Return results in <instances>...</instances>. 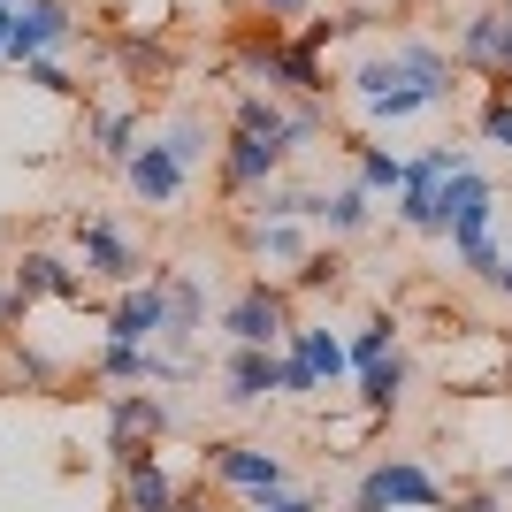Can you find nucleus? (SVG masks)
I'll return each instance as SVG.
<instances>
[{
  "label": "nucleus",
  "mask_w": 512,
  "mask_h": 512,
  "mask_svg": "<svg viewBox=\"0 0 512 512\" xmlns=\"http://www.w3.org/2000/svg\"><path fill=\"white\" fill-rule=\"evenodd\" d=\"M299 207L314 214L329 237H360L367 222H375V199H367L360 184H337V192H299Z\"/></svg>",
  "instance_id": "4468645a"
},
{
  "label": "nucleus",
  "mask_w": 512,
  "mask_h": 512,
  "mask_svg": "<svg viewBox=\"0 0 512 512\" xmlns=\"http://www.w3.org/2000/svg\"><path fill=\"white\" fill-rule=\"evenodd\" d=\"M245 245H253L260 260H291V268H299V260L314 253V245H306V230H299V222H253V230H245Z\"/></svg>",
  "instance_id": "393cba45"
},
{
  "label": "nucleus",
  "mask_w": 512,
  "mask_h": 512,
  "mask_svg": "<svg viewBox=\"0 0 512 512\" xmlns=\"http://www.w3.org/2000/svg\"><path fill=\"white\" fill-rule=\"evenodd\" d=\"M199 459H207V474L222 482V490H237V497H276V490H291V467H283L268 444H207Z\"/></svg>",
  "instance_id": "0eeeda50"
},
{
  "label": "nucleus",
  "mask_w": 512,
  "mask_h": 512,
  "mask_svg": "<svg viewBox=\"0 0 512 512\" xmlns=\"http://www.w3.org/2000/svg\"><path fill=\"white\" fill-rule=\"evenodd\" d=\"M459 512H505V490H467V497H459Z\"/></svg>",
  "instance_id": "473e14b6"
},
{
  "label": "nucleus",
  "mask_w": 512,
  "mask_h": 512,
  "mask_svg": "<svg viewBox=\"0 0 512 512\" xmlns=\"http://www.w3.org/2000/svg\"><path fill=\"white\" fill-rule=\"evenodd\" d=\"M360 383V406L375 413V421H390V413L406 406V383H413V367H406V352H390L383 367H367V375H352Z\"/></svg>",
  "instance_id": "aec40b11"
},
{
  "label": "nucleus",
  "mask_w": 512,
  "mask_h": 512,
  "mask_svg": "<svg viewBox=\"0 0 512 512\" xmlns=\"http://www.w3.org/2000/svg\"><path fill=\"white\" fill-rule=\"evenodd\" d=\"M123 184H130V199H138V207H176V199H184V184H192V169H184L161 138H146V146L123 161Z\"/></svg>",
  "instance_id": "f8f14e48"
},
{
  "label": "nucleus",
  "mask_w": 512,
  "mask_h": 512,
  "mask_svg": "<svg viewBox=\"0 0 512 512\" xmlns=\"http://www.w3.org/2000/svg\"><path fill=\"white\" fill-rule=\"evenodd\" d=\"M291 352H299V360L314 367V383H321V390L352 383V352H344V337H337V329H321V321H299V329H291Z\"/></svg>",
  "instance_id": "2eb2a0df"
},
{
  "label": "nucleus",
  "mask_w": 512,
  "mask_h": 512,
  "mask_svg": "<svg viewBox=\"0 0 512 512\" xmlns=\"http://www.w3.org/2000/svg\"><path fill=\"white\" fill-rule=\"evenodd\" d=\"M69 39H77V8H69V0H23L8 62H46V54H62Z\"/></svg>",
  "instance_id": "9b49d317"
},
{
  "label": "nucleus",
  "mask_w": 512,
  "mask_h": 512,
  "mask_svg": "<svg viewBox=\"0 0 512 512\" xmlns=\"http://www.w3.org/2000/svg\"><path fill=\"white\" fill-rule=\"evenodd\" d=\"M107 337L115 344H161L169 337V268H146V283H130L107 306Z\"/></svg>",
  "instance_id": "1a4fd4ad"
},
{
  "label": "nucleus",
  "mask_w": 512,
  "mask_h": 512,
  "mask_svg": "<svg viewBox=\"0 0 512 512\" xmlns=\"http://www.w3.org/2000/svg\"><path fill=\"white\" fill-rule=\"evenodd\" d=\"M8 283H16L23 299H85V276H77L62 253H23Z\"/></svg>",
  "instance_id": "dca6fc26"
},
{
  "label": "nucleus",
  "mask_w": 512,
  "mask_h": 512,
  "mask_svg": "<svg viewBox=\"0 0 512 512\" xmlns=\"http://www.w3.org/2000/svg\"><path fill=\"white\" fill-rule=\"evenodd\" d=\"M497 92H512V8H505V62H497Z\"/></svg>",
  "instance_id": "f704fd0d"
},
{
  "label": "nucleus",
  "mask_w": 512,
  "mask_h": 512,
  "mask_svg": "<svg viewBox=\"0 0 512 512\" xmlns=\"http://www.w3.org/2000/svg\"><path fill=\"white\" fill-rule=\"evenodd\" d=\"M444 497L451 490L421 459H375V467L360 474V490H352V512H436Z\"/></svg>",
  "instance_id": "f03ea898"
},
{
  "label": "nucleus",
  "mask_w": 512,
  "mask_h": 512,
  "mask_svg": "<svg viewBox=\"0 0 512 512\" xmlns=\"http://www.w3.org/2000/svg\"><path fill=\"white\" fill-rule=\"evenodd\" d=\"M482 207H497V184L467 161V169H451L444 192H436V230H451V222H467V214H482Z\"/></svg>",
  "instance_id": "a211bd4d"
},
{
  "label": "nucleus",
  "mask_w": 512,
  "mask_h": 512,
  "mask_svg": "<svg viewBox=\"0 0 512 512\" xmlns=\"http://www.w3.org/2000/svg\"><path fill=\"white\" fill-rule=\"evenodd\" d=\"M451 92H459V69H451L444 46H428V39H390L352 69V107L367 123L436 115V107H451Z\"/></svg>",
  "instance_id": "f257e3e1"
},
{
  "label": "nucleus",
  "mask_w": 512,
  "mask_h": 512,
  "mask_svg": "<svg viewBox=\"0 0 512 512\" xmlns=\"http://www.w3.org/2000/svg\"><path fill=\"white\" fill-rule=\"evenodd\" d=\"M344 352H352V375H367V367H383L390 352H398V321L390 314H367L352 337H344Z\"/></svg>",
  "instance_id": "4be33fe9"
},
{
  "label": "nucleus",
  "mask_w": 512,
  "mask_h": 512,
  "mask_svg": "<svg viewBox=\"0 0 512 512\" xmlns=\"http://www.w3.org/2000/svg\"><path fill=\"white\" fill-rule=\"evenodd\" d=\"M352 153H360V176H352V184H360L367 199H398V184H406V161H398L390 146H352Z\"/></svg>",
  "instance_id": "b1692460"
},
{
  "label": "nucleus",
  "mask_w": 512,
  "mask_h": 512,
  "mask_svg": "<svg viewBox=\"0 0 512 512\" xmlns=\"http://www.w3.org/2000/svg\"><path fill=\"white\" fill-rule=\"evenodd\" d=\"M490 490H505V497H512V459H505V467H497V482H490Z\"/></svg>",
  "instance_id": "4c0bfd02"
},
{
  "label": "nucleus",
  "mask_w": 512,
  "mask_h": 512,
  "mask_svg": "<svg viewBox=\"0 0 512 512\" xmlns=\"http://www.w3.org/2000/svg\"><path fill=\"white\" fill-rule=\"evenodd\" d=\"M283 161H291V146L283 138H260V130H230V146H222V184H230L237 199L268 192L283 176Z\"/></svg>",
  "instance_id": "9d476101"
},
{
  "label": "nucleus",
  "mask_w": 512,
  "mask_h": 512,
  "mask_svg": "<svg viewBox=\"0 0 512 512\" xmlns=\"http://www.w3.org/2000/svg\"><path fill=\"white\" fill-rule=\"evenodd\" d=\"M253 512H321V497H306V490H276V497H253Z\"/></svg>",
  "instance_id": "7c9ffc66"
},
{
  "label": "nucleus",
  "mask_w": 512,
  "mask_h": 512,
  "mask_svg": "<svg viewBox=\"0 0 512 512\" xmlns=\"http://www.w3.org/2000/svg\"><path fill=\"white\" fill-rule=\"evenodd\" d=\"M169 428V398H153V390H115L107 398V459H115V474L138 467V459H153V436Z\"/></svg>",
  "instance_id": "7ed1b4c3"
},
{
  "label": "nucleus",
  "mask_w": 512,
  "mask_h": 512,
  "mask_svg": "<svg viewBox=\"0 0 512 512\" xmlns=\"http://www.w3.org/2000/svg\"><path fill=\"white\" fill-rule=\"evenodd\" d=\"M253 214L260 222H299V184H268V192H253Z\"/></svg>",
  "instance_id": "bb28decb"
},
{
  "label": "nucleus",
  "mask_w": 512,
  "mask_h": 512,
  "mask_svg": "<svg viewBox=\"0 0 512 512\" xmlns=\"http://www.w3.org/2000/svg\"><path fill=\"white\" fill-rule=\"evenodd\" d=\"M482 146H505L512 153V92H497V100L482 107Z\"/></svg>",
  "instance_id": "cd10ccee"
},
{
  "label": "nucleus",
  "mask_w": 512,
  "mask_h": 512,
  "mask_svg": "<svg viewBox=\"0 0 512 512\" xmlns=\"http://www.w3.org/2000/svg\"><path fill=\"white\" fill-rule=\"evenodd\" d=\"M92 153H100L107 169H123L130 153H138V115H130V107H107L100 123H92Z\"/></svg>",
  "instance_id": "5701e85b"
},
{
  "label": "nucleus",
  "mask_w": 512,
  "mask_h": 512,
  "mask_svg": "<svg viewBox=\"0 0 512 512\" xmlns=\"http://www.w3.org/2000/svg\"><path fill=\"white\" fill-rule=\"evenodd\" d=\"M161 146H169L184 169H199V161H207V146H214V138H207V115H192V107H184V115L161 130Z\"/></svg>",
  "instance_id": "a878e982"
},
{
  "label": "nucleus",
  "mask_w": 512,
  "mask_h": 512,
  "mask_svg": "<svg viewBox=\"0 0 512 512\" xmlns=\"http://www.w3.org/2000/svg\"><path fill=\"white\" fill-rule=\"evenodd\" d=\"M490 283H497V291H505V299H512V245H505V268H497Z\"/></svg>",
  "instance_id": "e433bc0d"
},
{
  "label": "nucleus",
  "mask_w": 512,
  "mask_h": 512,
  "mask_svg": "<svg viewBox=\"0 0 512 512\" xmlns=\"http://www.w3.org/2000/svg\"><path fill=\"white\" fill-rule=\"evenodd\" d=\"M337 268H344L337 253H306V260H299V276H291V283H299V291H321V283H337Z\"/></svg>",
  "instance_id": "c756f323"
},
{
  "label": "nucleus",
  "mask_w": 512,
  "mask_h": 512,
  "mask_svg": "<svg viewBox=\"0 0 512 512\" xmlns=\"http://www.w3.org/2000/svg\"><path fill=\"white\" fill-rule=\"evenodd\" d=\"M237 62H245V77H268V85L299 92V100H321V92H329V69H321V54H306V46L245 39V46H237Z\"/></svg>",
  "instance_id": "39448f33"
},
{
  "label": "nucleus",
  "mask_w": 512,
  "mask_h": 512,
  "mask_svg": "<svg viewBox=\"0 0 512 512\" xmlns=\"http://www.w3.org/2000/svg\"><path fill=\"white\" fill-rule=\"evenodd\" d=\"M222 329H230V344H260V352H276V344H291V299H283L276 283H245L230 299V314H222Z\"/></svg>",
  "instance_id": "6e6552de"
},
{
  "label": "nucleus",
  "mask_w": 512,
  "mask_h": 512,
  "mask_svg": "<svg viewBox=\"0 0 512 512\" xmlns=\"http://www.w3.org/2000/svg\"><path fill=\"white\" fill-rule=\"evenodd\" d=\"M497 207H482V214H467V222H451V260H459V268H474V276H497V268H505V245H497Z\"/></svg>",
  "instance_id": "f3484780"
},
{
  "label": "nucleus",
  "mask_w": 512,
  "mask_h": 512,
  "mask_svg": "<svg viewBox=\"0 0 512 512\" xmlns=\"http://www.w3.org/2000/svg\"><path fill=\"white\" fill-rule=\"evenodd\" d=\"M23 77H31V85H39V92H62V100H69V92H77V77H69V69L54 62V54H46V62H23Z\"/></svg>",
  "instance_id": "c85d7f7f"
},
{
  "label": "nucleus",
  "mask_w": 512,
  "mask_h": 512,
  "mask_svg": "<svg viewBox=\"0 0 512 512\" xmlns=\"http://www.w3.org/2000/svg\"><path fill=\"white\" fill-rule=\"evenodd\" d=\"M222 398H230V406H260V398H276V352H260V344H230V360H222Z\"/></svg>",
  "instance_id": "ddd939ff"
},
{
  "label": "nucleus",
  "mask_w": 512,
  "mask_h": 512,
  "mask_svg": "<svg viewBox=\"0 0 512 512\" xmlns=\"http://www.w3.org/2000/svg\"><path fill=\"white\" fill-rule=\"evenodd\" d=\"M16 16H23V0H0V62H8V39H16Z\"/></svg>",
  "instance_id": "72a5a7b5"
},
{
  "label": "nucleus",
  "mask_w": 512,
  "mask_h": 512,
  "mask_svg": "<svg viewBox=\"0 0 512 512\" xmlns=\"http://www.w3.org/2000/svg\"><path fill=\"white\" fill-rule=\"evenodd\" d=\"M467 146H428L406 161V184H398V230H436V192H444L451 169H467Z\"/></svg>",
  "instance_id": "423d86ee"
},
{
  "label": "nucleus",
  "mask_w": 512,
  "mask_h": 512,
  "mask_svg": "<svg viewBox=\"0 0 512 512\" xmlns=\"http://www.w3.org/2000/svg\"><path fill=\"white\" fill-rule=\"evenodd\" d=\"M23 306H31V299H23L16 283H0V329H16V321H23Z\"/></svg>",
  "instance_id": "2f4dec72"
},
{
  "label": "nucleus",
  "mask_w": 512,
  "mask_h": 512,
  "mask_svg": "<svg viewBox=\"0 0 512 512\" xmlns=\"http://www.w3.org/2000/svg\"><path fill=\"white\" fill-rule=\"evenodd\" d=\"M123 512H176V482L161 459H138L123 467Z\"/></svg>",
  "instance_id": "412c9836"
},
{
  "label": "nucleus",
  "mask_w": 512,
  "mask_h": 512,
  "mask_svg": "<svg viewBox=\"0 0 512 512\" xmlns=\"http://www.w3.org/2000/svg\"><path fill=\"white\" fill-rule=\"evenodd\" d=\"M260 8H268V16H299L306 0H260Z\"/></svg>",
  "instance_id": "c9c22d12"
},
{
  "label": "nucleus",
  "mask_w": 512,
  "mask_h": 512,
  "mask_svg": "<svg viewBox=\"0 0 512 512\" xmlns=\"http://www.w3.org/2000/svg\"><path fill=\"white\" fill-rule=\"evenodd\" d=\"M459 62L497 77V62H505V8H482V16L459 23Z\"/></svg>",
  "instance_id": "6ab92c4d"
},
{
  "label": "nucleus",
  "mask_w": 512,
  "mask_h": 512,
  "mask_svg": "<svg viewBox=\"0 0 512 512\" xmlns=\"http://www.w3.org/2000/svg\"><path fill=\"white\" fill-rule=\"evenodd\" d=\"M77 260H85V276L115 283V291H130V283L146 276V260H138V245L123 237L115 214H77Z\"/></svg>",
  "instance_id": "20e7f679"
}]
</instances>
